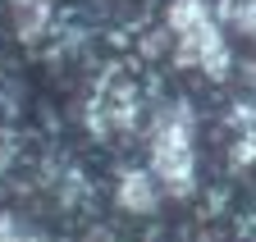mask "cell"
I'll list each match as a JSON object with an SVG mask.
<instances>
[{"label":"cell","mask_w":256,"mask_h":242,"mask_svg":"<svg viewBox=\"0 0 256 242\" xmlns=\"http://www.w3.org/2000/svg\"><path fill=\"white\" fill-rule=\"evenodd\" d=\"M170 32L178 46L183 64L206 69V78H224L229 73V46L220 37V18L206 0H174L170 5Z\"/></svg>","instance_id":"6da1fadb"},{"label":"cell","mask_w":256,"mask_h":242,"mask_svg":"<svg viewBox=\"0 0 256 242\" xmlns=\"http://www.w3.org/2000/svg\"><path fill=\"white\" fill-rule=\"evenodd\" d=\"M192 114L183 105H170L151 128V174L160 178V188H170L174 197L192 192Z\"/></svg>","instance_id":"7a4b0ae2"},{"label":"cell","mask_w":256,"mask_h":242,"mask_svg":"<svg viewBox=\"0 0 256 242\" xmlns=\"http://www.w3.org/2000/svg\"><path fill=\"white\" fill-rule=\"evenodd\" d=\"M133 119H138V92L124 78H110L92 105V128L96 133H124Z\"/></svg>","instance_id":"3957f363"},{"label":"cell","mask_w":256,"mask_h":242,"mask_svg":"<svg viewBox=\"0 0 256 242\" xmlns=\"http://www.w3.org/2000/svg\"><path fill=\"white\" fill-rule=\"evenodd\" d=\"M119 206L124 210H133V215H146V210H156L160 201V178L151 169H124L119 174Z\"/></svg>","instance_id":"277c9868"},{"label":"cell","mask_w":256,"mask_h":242,"mask_svg":"<svg viewBox=\"0 0 256 242\" xmlns=\"http://www.w3.org/2000/svg\"><path fill=\"white\" fill-rule=\"evenodd\" d=\"M215 18H220V27H234V32L256 37V0H220Z\"/></svg>","instance_id":"5b68a950"},{"label":"cell","mask_w":256,"mask_h":242,"mask_svg":"<svg viewBox=\"0 0 256 242\" xmlns=\"http://www.w3.org/2000/svg\"><path fill=\"white\" fill-rule=\"evenodd\" d=\"M0 242H46V238L32 233V229H23L14 215H5V210H0Z\"/></svg>","instance_id":"8992f818"},{"label":"cell","mask_w":256,"mask_h":242,"mask_svg":"<svg viewBox=\"0 0 256 242\" xmlns=\"http://www.w3.org/2000/svg\"><path fill=\"white\" fill-rule=\"evenodd\" d=\"M10 160H14V146H10V137H5V133H0V174L10 169Z\"/></svg>","instance_id":"52a82bcc"},{"label":"cell","mask_w":256,"mask_h":242,"mask_svg":"<svg viewBox=\"0 0 256 242\" xmlns=\"http://www.w3.org/2000/svg\"><path fill=\"white\" fill-rule=\"evenodd\" d=\"M14 5H23V0H10V9H14Z\"/></svg>","instance_id":"ba28073f"}]
</instances>
